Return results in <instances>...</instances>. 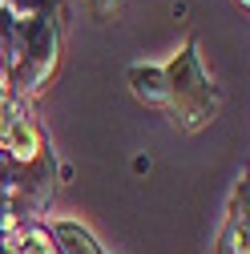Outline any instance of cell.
<instances>
[{
  "mask_svg": "<svg viewBox=\"0 0 250 254\" xmlns=\"http://www.w3.org/2000/svg\"><path fill=\"white\" fill-rule=\"evenodd\" d=\"M162 73H166V113L174 117V125L182 133L206 129L222 109V93H218L214 77L202 69L198 37H186L182 53L166 61Z\"/></svg>",
  "mask_w": 250,
  "mask_h": 254,
  "instance_id": "6da1fadb",
  "label": "cell"
},
{
  "mask_svg": "<svg viewBox=\"0 0 250 254\" xmlns=\"http://www.w3.org/2000/svg\"><path fill=\"white\" fill-rule=\"evenodd\" d=\"M57 65H61V20H57V8H49L20 24L16 61L8 69V93L20 101H33L57 77Z\"/></svg>",
  "mask_w": 250,
  "mask_h": 254,
  "instance_id": "7a4b0ae2",
  "label": "cell"
},
{
  "mask_svg": "<svg viewBox=\"0 0 250 254\" xmlns=\"http://www.w3.org/2000/svg\"><path fill=\"white\" fill-rule=\"evenodd\" d=\"M0 149H4V157H8V162H16V166L37 162V157L49 149L41 125H37V117L28 113V109H20V113L12 117V125L4 129V137H0Z\"/></svg>",
  "mask_w": 250,
  "mask_h": 254,
  "instance_id": "3957f363",
  "label": "cell"
},
{
  "mask_svg": "<svg viewBox=\"0 0 250 254\" xmlns=\"http://www.w3.org/2000/svg\"><path fill=\"white\" fill-rule=\"evenodd\" d=\"M218 254H250V222H246V170L234 182V194L226 206V226L218 234Z\"/></svg>",
  "mask_w": 250,
  "mask_h": 254,
  "instance_id": "277c9868",
  "label": "cell"
},
{
  "mask_svg": "<svg viewBox=\"0 0 250 254\" xmlns=\"http://www.w3.org/2000/svg\"><path fill=\"white\" fill-rule=\"evenodd\" d=\"M129 89H133V97L145 105V109H162L166 113V73L162 65H129Z\"/></svg>",
  "mask_w": 250,
  "mask_h": 254,
  "instance_id": "5b68a950",
  "label": "cell"
},
{
  "mask_svg": "<svg viewBox=\"0 0 250 254\" xmlns=\"http://www.w3.org/2000/svg\"><path fill=\"white\" fill-rule=\"evenodd\" d=\"M0 8H4L16 24H24V20H33V16L57 8V0H0Z\"/></svg>",
  "mask_w": 250,
  "mask_h": 254,
  "instance_id": "8992f818",
  "label": "cell"
},
{
  "mask_svg": "<svg viewBox=\"0 0 250 254\" xmlns=\"http://www.w3.org/2000/svg\"><path fill=\"white\" fill-rule=\"evenodd\" d=\"M121 4H125V0H85V8H89V16H93V20H109Z\"/></svg>",
  "mask_w": 250,
  "mask_h": 254,
  "instance_id": "52a82bcc",
  "label": "cell"
},
{
  "mask_svg": "<svg viewBox=\"0 0 250 254\" xmlns=\"http://www.w3.org/2000/svg\"><path fill=\"white\" fill-rule=\"evenodd\" d=\"M234 4H242V8H250V0H234Z\"/></svg>",
  "mask_w": 250,
  "mask_h": 254,
  "instance_id": "ba28073f",
  "label": "cell"
},
{
  "mask_svg": "<svg viewBox=\"0 0 250 254\" xmlns=\"http://www.w3.org/2000/svg\"><path fill=\"white\" fill-rule=\"evenodd\" d=\"M0 157H4V149H0Z\"/></svg>",
  "mask_w": 250,
  "mask_h": 254,
  "instance_id": "9c48e42d",
  "label": "cell"
}]
</instances>
